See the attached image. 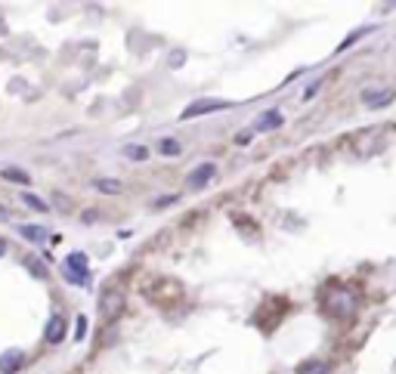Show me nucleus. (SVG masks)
Masks as SVG:
<instances>
[{"label":"nucleus","instance_id":"7","mask_svg":"<svg viewBox=\"0 0 396 374\" xmlns=\"http://www.w3.org/2000/svg\"><path fill=\"white\" fill-rule=\"evenodd\" d=\"M25 365V353L22 350H6L0 356V374H16Z\"/></svg>","mask_w":396,"mask_h":374},{"label":"nucleus","instance_id":"8","mask_svg":"<svg viewBox=\"0 0 396 374\" xmlns=\"http://www.w3.org/2000/svg\"><path fill=\"white\" fill-rule=\"evenodd\" d=\"M65 331H69V325H65V319L62 316H53V319H50L47 322V340H50V344H59V340H62L65 337Z\"/></svg>","mask_w":396,"mask_h":374},{"label":"nucleus","instance_id":"2","mask_svg":"<svg viewBox=\"0 0 396 374\" xmlns=\"http://www.w3.org/2000/svg\"><path fill=\"white\" fill-rule=\"evenodd\" d=\"M62 276L69 278V282L74 285H87L90 282V269H87V254H72L69 260H65V269H62Z\"/></svg>","mask_w":396,"mask_h":374},{"label":"nucleus","instance_id":"13","mask_svg":"<svg viewBox=\"0 0 396 374\" xmlns=\"http://www.w3.org/2000/svg\"><path fill=\"white\" fill-rule=\"evenodd\" d=\"M19 232H22L25 238H28V242H35V244H40V242L47 238V229H44V226H31V223H28V226H22Z\"/></svg>","mask_w":396,"mask_h":374},{"label":"nucleus","instance_id":"21","mask_svg":"<svg viewBox=\"0 0 396 374\" xmlns=\"http://www.w3.org/2000/svg\"><path fill=\"white\" fill-rule=\"evenodd\" d=\"M0 220H6V210L4 208H0Z\"/></svg>","mask_w":396,"mask_h":374},{"label":"nucleus","instance_id":"12","mask_svg":"<svg viewBox=\"0 0 396 374\" xmlns=\"http://www.w3.org/2000/svg\"><path fill=\"white\" fill-rule=\"evenodd\" d=\"M94 186H96V189L103 192V195H118V192H121V183L112 180V176H99Z\"/></svg>","mask_w":396,"mask_h":374},{"label":"nucleus","instance_id":"19","mask_svg":"<svg viewBox=\"0 0 396 374\" xmlns=\"http://www.w3.org/2000/svg\"><path fill=\"white\" fill-rule=\"evenodd\" d=\"M84 331H87V322L78 319V334H74V337H84Z\"/></svg>","mask_w":396,"mask_h":374},{"label":"nucleus","instance_id":"6","mask_svg":"<svg viewBox=\"0 0 396 374\" xmlns=\"http://www.w3.org/2000/svg\"><path fill=\"white\" fill-rule=\"evenodd\" d=\"M214 174H217V167L214 164H201V167H196L189 174V180H186V186L189 189H205V186L214 180Z\"/></svg>","mask_w":396,"mask_h":374},{"label":"nucleus","instance_id":"14","mask_svg":"<svg viewBox=\"0 0 396 374\" xmlns=\"http://www.w3.org/2000/svg\"><path fill=\"white\" fill-rule=\"evenodd\" d=\"M124 158H130V161H146V158H149V149H146V146H124Z\"/></svg>","mask_w":396,"mask_h":374},{"label":"nucleus","instance_id":"1","mask_svg":"<svg viewBox=\"0 0 396 374\" xmlns=\"http://www.w3.org/2000/svg\"><path fill=\"white\" fill-rule=\"evenodd\" d=\"M325 306H328V312H332V316H338V319H350L353 312L359 310V297H356V291H353V288L338 285V288H332V291H328Z\"/></svg>","mask_w":396,"mask_h":374},{"label":"nucleus","instance_id":"11","mask_svg":"<svg viewBox=\"0 0 396 374\" xmlns=\"http://www.w3.org/2000/svg\"><path fill=\"white\" fill-rule=\"evenodd\" d=\"M0 176H4V180H13V183H22V186L31 183V176L25 174V170H19V167H4L0 170Z\"/></svg>","mask_w":396,"mask_h":374},{"label":"nucleus","instance_id":"20","mask_svg":"<svg viewBox=\"0 0 396 374\" xmlns=\"http://www.w3.org/2000/svg\"><path fill=\"white\" fill-rule=\"evenodd\" d=\"M4 254H6V242H4V238H0V257H4Z\"/></svg>","mask_w":396,"mask_h":374},{"label":"nucleus","instance_id":"18","mask_svg":"<svg viewBox=\"0 0 396 374\" xmlns=\"http://www.w3.org/2000/svg\"><path fill=\"white\" fill-rule=\"evenodd\" d=\"M251 140H254V130H242L239 136H235V142H239V146H248Z\"/></svg>","mask_w":396,"mask_h":374},{"label":"nucleus","instance_id":"17","mask_svg":"<svg viewBox=\"0 0 396 374\" xmlns=\"http://www.w3.org/2000/svg\"><path fill=\"white\" fill-rule=\"evenodd\" d=\"M25 266H28V269H31V276H38V278H44V276H47V269L38 263V257H25Z\"/></svg>","mask_w":396,"mask_h":374},{"label":"nucleus","instance_id":"4","mask_svg":"<svg viewBox=\"0 0 396 374\" xmlns=\"http://www.w3.org/2000/svg\"><path fill=\"white\" fill-rule=\"evenodd\" d=\"M393 96H396L393 87H378V84L362 90V102H366L368 108H384L387 102H393Z\"/></svg>","mask_w":396,"mask_h":374},{"label":"nucleus","instance_id":"15","mask_svg":"<svg viewBox=\"0 0 396 374\" xmlns=\"http://www.w3.org/2000/svg\"><path fill=\"white\" fill-rule=\"evenodd\" d=\"M158 152H162V155H180V142L176 140H162L158 142Z\"/></svg>","mask_w":396,"mask_h":374},{"label":"nucleus","instance_id":"16","mask_svg":"<svg viewBox=\"0 0 396 374\" xmlns=\"http://www.w3.org/2000/svg\"><path fill=\"white\" fill-rule=\"evenodd\" d=\"M22 204H28V208H35V210H50L44 201L38 198V195H31V192H22Z\"/></svg>","mask_w":396,"mask_h":374},{"label":"nucleus","instance_id":"10","mask_svg":"<svg viewBox=\"0 0 396 374\" xmlns=\"http://www.w3.org/2000/svg\"><path fill=\"white\" fill-rule=\"evenodd\" d=\"M298 374H332V365L322 362V359H310V362H303Z\"/></svg>","mask_w":396,"mask_h":374},{"label":"nucleus","instance_id":"9","mask_svg":"<svg viewBox=\"0 0 396 374\" xmlns=\"http://www.w3.org/2000/svg\"><path fill=\"white\" fill-rule=\"evenodd\" d=\"M282 112H276V108H269V112H264L257 118V124H254V130H276V127H282Z\"/></svg>","mask_w":396,"mask_h":374},{"label":"nucleus","instance_id":"5","mask_svg":"<svg viewBox=\"0 0 396 374\" xmlns=\"http://www.w3.org/2000/svg\"><path fill=\"white\" fill-rule=\"evenodd\" d=\"M99 310H103L106 319H115L118 312L124 310V294L121 291H103V297H99Z\"/></svg>","mask_w":396,"mask_h":374},{"label":"nucleus","instance_id":"3","mask_svg":"<svg viewBox=\"0 0 396 374\" xmlns=\"http://www.w3.org/2000/svg\"><path fill=\"white\" fill-rule=\"evenodd\" d=\"M232 102L230 99H198V102H192V106L183 112L180 118L183 121H189V118H198V115H210V112H223V108H230Z\"/></svg>","mask_w":396,"mask_h":374}]
</instances>
